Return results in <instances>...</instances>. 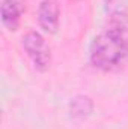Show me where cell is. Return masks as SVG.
<instances>
[{"mask_svg":"<svg viewBox=\"0 0 128 129\" xmlns=\"http://www.w3.org/2000/svg\"><path fill=\"white\" fill-rule=\"evenodd\" d=\"M89 60L94 68L112 72L128 63V21L125 17H116L109 27L98 33L89 51Z\"/></svg>","mask_w":128,"mask_h":129,"instance_id":"6da1fadb","label":"cell"},{"mask_svg":"<svg viewBox=\"0 0 128 129\" xmlns=\"http://www.w3.org/2000/svg\"><path fill=\"white\" fill-rule=\"evenodd\" d=\"M21 45H23L26 54L29 56V59L32 60L36 71H39V72L48 71V68L51 64V50H50V45L47 44L45 38L41 33L36 30L27 32L21 38Z\"/></svg>","mask_w":128,"mask_h":129,"instance_id":"7a4b0ae2","label":"cell"},{"mask_svg":"<svg viewBox=\"0 0 128 129\" xmlns=\"http://www.w3.org/2000/svg\"><path fill=\"white\" fill-rule=\"evenodd\" d=\"M60 8L56 0H42L38 8V23L45 33H54L59 27Z\"/></svg>","mask_w":128,"mask_h":129,"instance_id":"3957f363","label":"cell"},{"mask_svg":"<svg viewBox=\"0 0 128 129\" xmlns=\"http://www.w3.org/2000/svg\"><path fill=\"white\" fill-rule=\"evenodd\" d=\"M23 8L18 0H3L0 5V18L9 32H15L21 23Z\"/></svg>","mask_w":128,"mask_h":129,"instance_id":"277c9868","label":"cell"},{"mask_svg":"<svg viewBox=\"0 0 128 129\" xmlns=\"http://www.w3.org/2000/svg\"><path fill=\"white\" fill-rule=\"evenodd\" d=\"M94 101L86 95H77L71 99L69 102V117L74 122L86 120L94 113Z\"/></svg>","mask_w":128,"mask_h":129,"instance_id":"5b68a950","label":"cell"}]
</instances>
